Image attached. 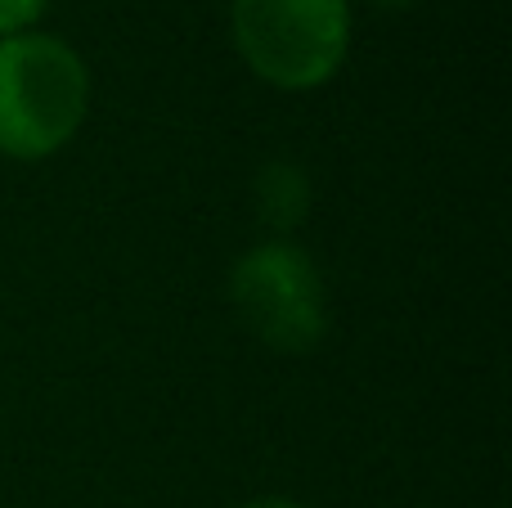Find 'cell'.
Here are the masks:
<instances>
[{"instance_id":"cell-1","label":"cell","mask_w":512,"mask_h":508,"mask_svg":"<svg viewBox=\"0 0 512 508\" xmlns=\"http://www.w3.org/2000/svg\"><path fill=\"white\" fill-rule=\"evenodd\" d=\"M90 108L86 59L50 32L0 36V153L50 158L81 131Z\"/></svg>"},{"instance_id":"cell-2","label":"cell","mask_w":512,"mask_h":508,"mask_svg":"<svg viewBox=\"0 0 512 508\" xmlns=\"http://www.w3.org/2000/svg\"><path fill=\"white\" fill-rule=\"evenodd\" d=\"M234 41L248 68L279 90H315L351 45L346 0H234Z\"/></svg>"},{"instance_id":"cell-3","label":"cell","mask_w":512,"mask_h":508,"mask_svg":"<svg viewBox=\"0 0 512 508\" xmlns=\"http://www.w3.org/2000/svg\"><path fill=\"white\" fill-rule=\"evenodd\" d=\"M230 297L243 324L274 351H310L324 338V279L292 243L252 248L234 266Z\"/></svg>"},{"instance_id":"cell-4","label":"cell","mask_w":512,"mask_h":508,"mask_svg":"<svg viewBox=\"0 0 512 508\" xmlns=\"http://www.w3.org/2000/svg\"><path fill=\"white\" fill-rule=\"evenodd\" d=\"M261 203L274 225H292L306 212V176L297 167H270L261 176Z\"/></svg>"},{"instance_id":"cell-5","label":"cell","mask_w":512,"mask_h":508,"mask_svg":"<svg viewBox=\"0 0 512 508\" xmlns=\"http://www.w3.org/2000/svg\"><path fill=\"white\" fill-rule=\"evenodd\" d=\"M41 9H45V0H0V36L27 32Z\"/></svg>"},{"instance_id":"cell-6","label":"cell","mask_w":512,"mask_h":508,"mask_svg":"<svg viewBox=\"0 0 512 508\" xmlns=\"http://www.w3.org/2000/svg\"><path fill=\"white\" fill-rule=\"evenodd\" d=\"M243 508H301V504H292V500H252Z\"/></svg>"},{"instance_id":"cell-7","label":"cell","mask_w":512,"mask_h":508,"mask_svg":"<svg viewBox=\"0 0 512 508\" xmlns=\"http://www.w3.org/2000/svg\"><path fill=\"white\" fill-rule=\"evenodd\" d=\"M382 5H405V0H382Z\"/></svg>"}]
</instances>
